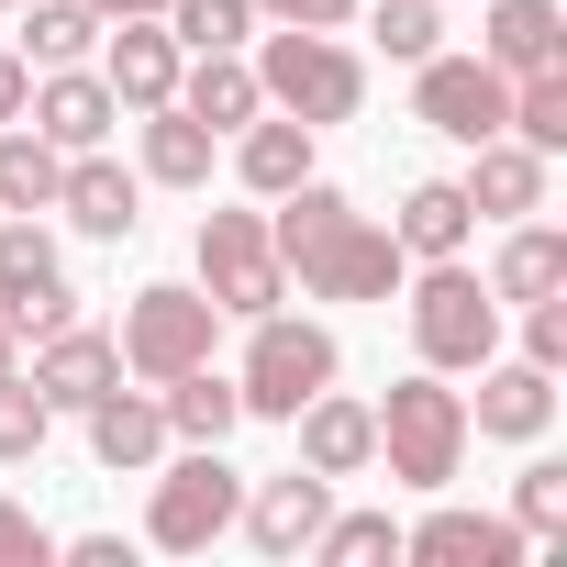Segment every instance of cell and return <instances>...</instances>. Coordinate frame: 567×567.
I'll list each match as a JSON object with an SVG mask.
<instances>
[{
  "label": "cell",
  "instance_id": "obj_39",
  "mask_svg": "<svg viewBox=\"0 0 567 567\" xmlns=\"http://www.w3.org/2000/svg\"><path fill=\"white\" fill-rule=\"evenodd\" d=\"M23 90H34V68H23L12 45H0V123H23Z\"/></svg>",
  "mask_w": 567,
  "mask_h": 567
},
{
  "label": "cell",
  "instance_id": "obj_23",
  "mask_svg": "<svg viewBox=\"0 0 567 567\" xmlns=\"http://www.w3.org/2000/svg\"><path fill=\"white\" fill-rule=\"evenodd\" d=\"M478 56H489L501 79H523V68H567V12H556V0H489Z\"/></svg>",
  "mask_w": 567,
  "mask_h": 567
},
{
  "label": "cell",
  "instance_id": "obj_33",
  "mask_svg": "<svg viewBox=\"0 0 567 567\" xmlns=\"http://www.w3.org/2000/svg\"><path fill=\"white\" fill-rule=\"evenodd\" d=\"M357 12H368V34H379L401 68H423V56L445 45V0H357Z\"/></svg>",
  "mask_w": 567,
  "mask_h": 567
},
{
  "label": "cell",
  "instance_id": "obj_16",
  "mask_svg": "<svg viewBox=\"0 0 567 567\" xmlns=\"http://www.w3.org/2000/svg\"><path fill=\"white\" fill-rule=\"evenodd\" d=\"M56 212H68L90 245H123V234L145 223V178H134V167H112V156L90 145V156H68V178H56Z\"/></svg>",
  "mask_w": 567,
  "mask_h": 567
},
{
  "label": "cell",
  "instance_id": "obj_37",
  "mask_svg": "<svg viewBox=\"0 0 567 567\" xmlns=\"http://www.w3.org/2000/svg\"><path fill=\"white\" fill-rule=\"evenodd\" d=\"M45 556H56V534H45L23 501H0V567H45Z\"/></svg>",
  "mask_w": 567,
  "mask_h": 567
},
{
  "label": "cell",
  "instance_id": "obj_19",
  "mask_svg": "<svg viewBox=\"0 0 567 567\" xmlns=\"http://www.w3.org/2000/svg\"><path fill=\"white\" fill-rule=\"evenodd\" d=\"M79 423H90V456H101L112 478H145V467L167 456V412H156V390H123V379H112Z\"/></svg>",
  "mask_w": 567,
  "mask_h": 567
},
{
  "label": "cell",
  "instance_id": "obj_4",
  "mask_svg": "<svg viewBox=\"0 0 567 567\" xmlns=\"http://www.w3.org/2000/svg\"><path fill=\"white\" fill-rule=\"evenodd\" d=\"M334 334L323 323H290V312H256L245 323V368H234V401H245V423H290L312 390H334Z\"/></svg>",
  "mask_w": 567,
  "mask_h": 567
},
{
  "label": "cell",
  "instance_id": "obj_18",
  "mask_svg": "<svg viewBox=\"0 0 567 567\" xmlns=\"http://www.w3.org/2000/svg\"><path fill=\"white\" fill-rule=\"evenodd\" d=\"M112 379H123V346H112V334H90V323H56V334H34V390H45L56 412H90Z\"/></svg>",
  "mask_w": 567,
  "mask_h": 567
},
{
  "label": "cell",
  "instance_id": "obj_20",
  "mask_svg": "<svg viewBox=\"0 0 567 567\" xmlns=\"http://www.w3.org/2000/svg\"><path fill=\"white\" fill-rule=\"evenodd\" d=\"M467 156H478V167H467L456 189H467L478 223H523V212H545V167H556V156H534V145H512V134H489V145H467Z\"/></svg>",
  "mask_w": 567,
  "mask_h": 567
},
{
  "label": "cell",
  "instance_id": "obj_10",
  "mask_svg": "<svg viewBox=\"0 0 567 567\" xmlns=\"http://www.w3.org/2000/svg\"><path fill=\"white\" fill-rule=\"evenodd\" d=\"M0 323H12V334L79 323V290H68V267H56L45 212H12V223H0Z\"/></svg>",
  "mask_w": 567,
  "mask_h": 567
},
{
  "label": "cell",
  "instance_id": "obj_41",
  "mask_svg": "<svg viewBox=\"0 0 567 567\" xmlns=\"http://www.w3.org/2000/svg\"><path fill=\"white\" fill-rule=\"evenodd\" d=\"M0 368H12V323H0Z\"/></svg>",
  "mask_w": 567,
  "mask_h": 567
},
{
  "label": "cell",
  "instance_id": "obj_8",
  "mask_svg": "<svg viewBox=\"0 0 567 567\" xmlns=\"http://www.w3.org/2000/svg\"><path fill=\"white\" fill-rule=\"evenodd\" d=\"M212 334H223V312H212V290H178V278H156V290H134L123 301V368L134 379H178V368H200L212 357Z\"/></svg>",
  "mask_w": 567,
  "mask_h": 567
},
{
  "label": "cell",
  "instance_id": "obj_29",
  "mask_svg": "<svg viewBox=\"0 0 567 567\" xmlns=\"http://www.w3.org/2000/svg\"><path fill=\"white\" fill-rule=\"evenodd\" d=\"M101 45V12H90V0H23V68H79Z\"/></svg>",
  "mask_w": 567,
  "mask_h": 567
},
{
  "label": "cell",
  "instance_id": "obj_31",
  "mask_svg": "<svg viewBox=\"0 0 567 567\" xmlns=\"http://www.w3.org/2000/svg\"><path fill=\"white\" fill-rule=\"evenodd\" d=\"M45 434H56V401H45L23 368H0V467H34Z\"/></svg>",
  "mask_w": 567,
  "mask_h": 567
},
{
  "label": "cell",
  "instance_id": "obj_36",
  "mask_svg": "<svg viewBox=\"0 0 567 567\" xmlns=\"http://www.w3.org/2000/svg\"><path fill=\"white\" fill-rule=\"evenodd\" d=\"M523 357H534V368H567V290L523 301Z\"/></svg>",
  "mask_w": 567,
  "mask_h": 567
},
{
  "label": "cell",
  "instance_id": "obj_22",
  "mask_svg": "<svg viewBox=\"0 0 567 567\" xmlns=\"http://www.w3.org/2000/svg\"><path fill=\"white\" fill-rule=\"evenodd\" d=\"M545 290H567V234L523 212V223L501 234V256H489V301L523 312V301H545Z\"/></svg>",
  "mask_w": 567,
  "mask_h": 567
},
{
  "label": "cell",
  "instance_id": "obj_24",
  "mask_svg": "<svg viewBox=\"0 0 567 567\" xmlns=\"http://www.w3.org/2000/svg\"><path fill=\"white\" fill-rule=\"evenodd\" d=\"M178 112H189V123H212V134L256 123V112H267V90H256L245 45H223V56H189V68H178Z\"/></svg>",
  "mask_w": 567,
  "mask_h": 567
},
{
  "label": "cell",
  "instance_id": "obj_38",
  "mask_svg": "<svg viewBox=\"0 0 567 567\" xmlns=\"http://www.w3.org/2000/svg\"><path fill=\"white\" fill-rule=\"evenodd\" d=\"M256 23H301V34H334V23H357V0H256Z\"/></svg>",
  "mask_w": 567,
  "mask_h": 567
},
{
  "label": "cell",
  "instance_id": "obj_26",
  "mask_svg": "<svg viewBox=\"0 0 567 567\" xmlns=\"http://www.w3.org/2000/svg\"><path fill=\"white\" fill-rule=\"evenodd\" d=\"M156 412H167V434L178 445H223L234 423H245V401H234V379L200 357V368H178V379H156Z\"/></svg>",
  "mask_w": 567,
  "mask_h": 567
},
{
  "label": "cell",
  "instance_id": "obj_11",
  "mask_svg": "<svg viewBox=\"0 0 567 567\" xmlns=\"http://www.w3.org/2000/svg\"><path fill=\"white\" fill-rule=\"evenodd\" d=\"M23 123H34L56 156H90V145H112L123 101H112V79H101V68H34V90H23Z\"/></svg>",
  "mask_w": 567,
  "mask_h": 567
},
{
  "label": "cell",
  "instance_id": "obj_14",
  "mask_svg": "<svg viewBox=\"0 0 567 567\" xmlns=\"http://www.w3.org/2000/svg\"><path fill=\"white\" fill-rule=\"evenodd\" d=\"M178 34L145 12V23H101V79H112V101L123 112H156V101H178Z\"/></svg>",
  "mask_w": 567,
  "mask_h": 567
},
{
  "label": "cell",
  "instance_id": "obj_13",
  "mask_svg": "<svg viewBox=\"0 0 567 567\" xmlns=\"http://www.w3.org/2000/svg\"><path fill=\"white\" fill-rule=\"evenodd\" d=\"M323 512H334V478H323V467H278V478H256V489L234 501V523H245L256 556H312Z\"/></svg>",
  "mask_w": 567,
  "mask_h": 567
},
{
  "label": "cell",
  "instance_id": "obj_1",
  "mask_svg": "<svg viewBox=\"0 0 567 567\" xmlns=\"http://www.w3.org/2000/svg\"><path fill=\"white\" fill-rule=\"evenodd\" d=\"M267 245H278V267H290L312 301H401V278H412V256L323 178L267 200Z\"/></svg>",
  "mask_w": 567,
  "mask_h": 567
},
{
  "label": "cell",
  "instance_id": "obj_30",
  "mask_svg": "<svg viewBox=\"0 0 567 567\" xmlns=\"http://www.w3.org/2000/svg\"><path fill=\"white\" fill-rule=\"evenodd\" d=\"M512 145L567 156V68H523L512 79Z\"/></svg>",
  "mask_w": 567,
  "mask_h": 567
},
{
  "label": "cell",
  "instance_id": "obj_2",
  "mask_svg": "<svg viewBox=\"0 0 567 567\" xmlns=\"http://www.w3.org/2000/svg\"><path fill=\"white\" fill-rule=\"evenodd\" d=\"M379 412V467L401 478V489H456V467H467V390H445L434 368H412V379H390V401H368Z\"/></svg>",
  "mask_w": 567,
  "mask_h": 567
},
{
  "label": "cell",
  "instance_id": "obj_42",
  "mask_svg": "<svg viewBox=\"0 0 567 567\" xmlns=\"http://www.w3.org/2000/svg\"><path fill=\"white\" fill-rule=\"evenodd\" d=\"M12 12H23V0H12Z\"/></svg>",
  "mask_w": 567,
  "mask_h": 567
},
{
  "label": "cell",
  "instance_id": "obj_28",
  "mask_svg": "<svg viewBox=\"0 0 567 567\" xmlns=\"http://www.w3.org/2000/svg\"><path fill=\"white\" fill-rule=\"evenodd\" d=\"M56 178H68V156L34 123H0V212H56Z\"/></svg>",
  "mask_w": 567,
  "mask_h": 567
},
{
  "label": "cell",
  "instance_id": "obj_21",
  "mask_svg": "<svg viewBox=\"0 0 567 567\" xmlns=\"http://www.w3.org/2000/svg\"><path fill=\"white\" fill-rule=\"evenodd\" d=\"M234 178H245L256 200L301 189V178H312V123H290V112H256V123H234Z\"/></svg>",
  "mask_w": 567,
  "mask_h": 567
},
{
  "label": "cell",
  "instance_id": "obj_15",
  "mask_svg": "<svg viewBox=\"0 0 567 567\" xmlns=\"http://www.w3.org/2000/svg\"><path fill=\"white\" fill-rule=\"evenodd\" d=\"M445 501V489H434ZM401 556H423V567H523V523L512 512H423L412 534H401Z\"/></svg>",
  "mask_w": 567,
  "mask_h": 567
},
{
  "label": "cell",
  "instance_id": "obj_17",
  "mask_svg": "<svg viewBox=\"0 0 567 567\" xmlns=\"http://www.w3.org/2000/svg\"><path fill=\"white\" fill-rule=\"evenodd\" d=\"M290 434H301V467H323V478H368L379 467V412L346 401V390H312L290 412Z\"/></svg>",
  "mask_w": 567,
  "mask_h": 567
},
{
  "label": "cell",
  "instance_id": "obj_34",
  "mask_svg": "<svg viewBox=\"0 0 567 567\" xmlns=\"http://www.w3.org/2000/svg\"><path fill=\"white\" fill-rule=\"evenodd\" d=\"M312 556H323V567H379V556H401V523H390V512H323Z\"/></svg>",
  "mask_w": 567,
  "mask_h": 567
},
{
  "label": "cell",
  "instance_id": "obj_32",
  "mask_svg": "<svg viewBox=\"0 0 567 567\" xmlns=\"http://www.w3.org/2000/svg\"><path fill=\"white\" fill-rule=\"evenodd\" d=\"M156 23L178 34V56H223V45H245V34H256V0H167Z\"/></svg>",
  "mask_w": 567,
  "mask_h": 567
},
{
  "label": "cell",
  "instance_id": "obj_9",
  "mask_svg": "<svg viewBox=\"0 0 567 567\" xmlns=\"http://www.w3.org/2000/svg\"><path fill=\"white\" fill-rule=\"evenodd\" d=\"M412 123L423 134H445V145H489V134H512V79L489 68V56H423L412 68Z\"/></svg>",
  "mask_w": 567,
  "mask_h": 567
},
{
  "label": "cell",
  "instance_id": "obj_5",
  "mask_svg": "<svg viewBox=\"0 0 567 567\" xmlns=\"http://www.w3.org/2000/svg\"><path fill=\"white\" fill-rule=\"evenodd\" d=\"M256 90H267V112H290V123H357V101H368V68L334 45V34H301V23H278L267 34V56H256Z\"/></svg>",
  "mask_w": 567,
  "mask_h": 567
},
{
  "label": "cell",
  "instance_id": "obj_40",
  "mask_svg": "<svg viewBox=\"0 0 567 567\" xmlns=\"http://www.w3.org/2000/svg\"><path fill=\"white\" fill-rule=\"evenodd\" d=\"M101 23H145V12H167V0H90Z\"/></svg>",
  "mask_w": 567,
  "mask_h": 567
},
{
  "label": "cell",
  "instance_id": "obj_6",
  "mask_svg": "<svg viewBox=\"0 0 567 567\" xmlns=\"http://www.w3.org/2000/svg\"><path fill=\"white\" fill-rule=\"evenodd\" d=\"M145 478H156V501H145V545H167V556H200L212 534H234V501H245V478L223 467V445L156 456Z\"/></svg>",
  "mask_w": 567,
  "mask_h": 567
},
{
  "label": "cell",
  "instance_id": "obj_25",
  "mask_svg": "<svg viewBox=\"0 0 567 567\" xmlns=\"http://www.w3.org/2000/svg\"><path fill=\"white\" fill-rule=\"evenodd\" d=\"M134 123H145V178H156V189H212V156H223L212 123H189L178 101H156V112H134Z\"/></svg>",
  "mask_w": 567,
  "mask_h": 567
},
{
  "label": "cell",
  "instance_id": "obj_3",
  "mask_svg": "<svg viewBox=\"0 0 567 567\" xmlns=\"http://www.w3.org/2000/svg\"><path fill=\"white\" fill-rule=\"evenodd\" d=\"M401 301H412V346L434 379H467L478 357H501V301L467 256H423V278H401Z\"/></svg>",
  "mask_w": 567,
  "mask_h": 567
},
{
  "label": "cell",
  "instance_id": "obj_27",
  "mask_svg": "<svg viewBox=\"0 0 567 567\" xmlns=\"http://www.w3.org/2000/svg\"><path fill=\"white\" fill-rule=\"evenodd\" d=\"M467 234H478V212H467V189H456V178L401 189V223H390V245H401V256H467Z\"/></svg>",
  "mask_w": 567,
  "mask_h": 567
},
{
  "label": "cell",
  "instance_id": "obj_7",
  "mask_svg": "<svg viewBox=\"0 0 567 567\" xmlns=\"http://www.w3.org/2000/svg\"><path fill=\"white\" fill-rule=\"evenodd\" d=\"M200 290H212L223 323H256V312L290 301V267L267 245V212H200Z\"/></svg>",
  "mask_w": 567,
  "mask_h": 567
},
{
  "label": "cell",
  "instance_id": "obj_35",
  "mask_svg": "<svg viewBox=\"0 0 567 567\" xmlns=\"http://www.w3.org/2000/svg\"><path fill=\"white\" fill-rule=\"evenodd\" d=\"M512 523H523V545H556V534H567V467H556V456H534V467L512 478Z\"/></svg>",
  "mask_w": 567,
  "mask_h": 567
},
{
  "label": "cell",
  "instance_id": "obj_12",
  "mask_svg": "<svg viewBox=\"0 0 567 567\" xmlns=\"http://www.w3.org/2000/svg\"><path fill=\"white\" fill-rule=\"evenodd\" d=\"M467 379H478L467 434H489V445H545V423H556V368H534V357H478Z\"/></svg>",
  "mask_w": 567,
  "mask_h": 567
}]
</instances>
